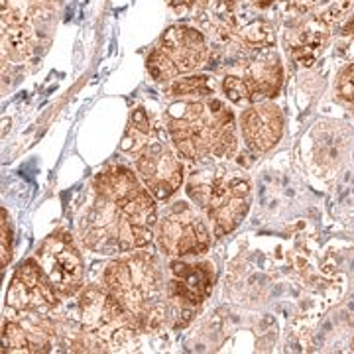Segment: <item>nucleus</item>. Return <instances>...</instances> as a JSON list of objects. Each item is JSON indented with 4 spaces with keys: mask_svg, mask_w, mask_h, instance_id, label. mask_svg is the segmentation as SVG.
Instances as JSON below:
<instances>
[{
    "mask_svg": "<svg viewBox=\"0 0 354 354\" xmlns=\"http://www.w3.org/2000/svg\"><path fill=\"white\" fill-rule=\"evenodd\" d=\"M187 195L211 218L215 236H225L239 227L252 203L248 177L228 171L227 167H215L193 177L187 185Z\"/></svg>",
    "mask_w": 354,
    "mask_h": 354,
    "instance_id": "obj_4",
    "label": "nucleus"
},
{
    "mask_svg": "<svg viewBox=\"0 0 354 354\" xmlns=\"http://www.w3.org/2000/svg\"><path fill=\"white\" fill-rule=\"evenodd\" d=\"M102 281L140 330H158L167 323V281L153 254L134 252L114 260Z\"/></svg>",
    "mask_w": 354,
    "mask_h": 354,
    "instance_id": "obj_3",
    "label": "nucleus"
},
{
    "mask_svg": "<svg viewBox=\"0 0 354 354\" xmlns=\"http://www.w3.org/2000/svg\"><path fill=\"white\" fill-rule=\"evenodd\" d=\"M295 6H299V8H309V6H313L315 2H319V0H291Z\"/></svg>",
    "mask_w": 354,
    "mask_h": 354,
    "instance_id": "obj_19",
    "label": "nucleus"
},
{
    "mask_svg": "<svg viewBox=\"0 0 354 354\" xmlns=\"http://www.w3.org/2000/svg\"><path fill=\"white\" fill-rule=\"evenodd\" d=\"M12 258V232L8 225L6 211H2V268H6Z\"/></svg>",
    "mask_w": 354,
    "mask_h": 354,
    "instance_id": "obj_18",
    "label": "nucleus"
},
{
    "mask_svg": "<svg viewBox=\"0 0 354 354\" xmlns=\"http://www.w3.org/2000/svg\"><path fill=\"white\" fill-rule=\"evenodd\" d=\"M171 4H177V6H181V4H191L193 0H169Z\"/></svg>",
    "mask_w": 354,
    "mask_h": 354,
    "instance_id": "obj_20",
    "label": "nucleus"
},
{
    "mask_svg": "<svg viewBox=\"0 0 354 354\" xmlns=\"http://www.w3.org/2000/svg\"><path fill=\"white\" fill-rule=\"evenodd\" d=\"M207 41L201 32L189 26H174L165 32L158 50L148 55V73L158 83L174 81L179 73H189L205 64Z\"/></svg>",
    "mask_w": 354,
    "mask_h": 354,
    "instance_id": "obj_7",
    "label": "nucleus"
},
{
    "mask_svg": "<svg viewBox=\"0 0 354 354\" xmlns=\"http://www.w3.org/2000/svg\"><path fill=\"white\" fill-rule=\"evenodd\" d=\"M59 304V293L51 288L36 258L16 268L6 291V305L16 313H50Z\"/></svg>",
    "mask_w": 354,
    "mask_h": 354,
    "instance_id": "obj_11",
    "label": "nucleus"
},
{
    "mask_svg": "<svg viewBox=\"0 0 354 354\" xmlns=\"http://www.w3.org/2000/svg\"><path fill=\"white\" fill-rule=\"evenodd\" d=\"M39 268L51 288L64 297H71L83 288L85 264L73 239L67 232H53L36 252Z\"/></svg>",
    "mask_w": 354,
    "mask_h": 354,
    "instance_id": "obj_9",
    "label": "nucleus"
},
{
    "mask_svg": "<svg viewBox=\"0 0 354 354\" xmlns=\"http://www.w3.org/2000/svg\"><path fill=\"white\" fill-rule=\"evenodd\" d=\"M215 286V270L211 262H191L176 258L169 264L167 278V321L174 329L185 327L195 309L211 295Z\"/></svg>",
    "mask_w": 354,
    "mask_h": 354,
    "instance_id": "obj_6",
    "label": "nucleus"
},
{
    "mask_svg": "<svg viewBox=\"0 0 354 354\" xmlns=\"http://www.w3.org/2000/svg\"><path fill=\"white\" fill-rule=\"evenodd\" d=\"M136 174L158 201L174 197L183 183V164L177 150L160 140H148L134 153Z\"/></svg>",
    "mask_w": 354,
    "mask_h": 354,
    "instance_id": "obj_10",
    "label": "nucleus"
},
{
    "mask_svg": "<svg viewBox=\"0 0 354 354\" xmlns=\"http://www.w3.org/2000/svg\"><path fill=\"white\" fill-rule=\"evenodd\" d=\"M337 93L342 101L354 102V64L346 65L339 75L337 83Z\"/></svg>",
    "mask_w": 354,
    "mask_h": 354,
    "instance_id": "obj_17",
    "label": "nucleus"
},
{
    "mask_svg": "<svg viewBox=\"0 0 354 354\" xmlns=\"http://www.w3.org/2000/svg\"><path fill=\"white\" fill-rule=\"evenodd\" d=\"M156 236L162 252L174 258L201 256L211 246V232L201 215L189 203H174L162 218H158Z\"/></svg>",
    "mask_w": 354,
    "mask_h": 354,
    "instance_id": "obj_8",
    "label": "nucleus"
},
{
    "mask_svg": "<svg viewBox=\"0 0 354 354\" xmlns=\"http://www.w3.org/2000/svg\"><path fill=\"white\" fill-rule=\"evenodd\" d=\"M167 91L171 97H211L215 93V83L209 75H191L174 79Z\"/></svg>",
    "mask_w": 354,
    "mask_h": 354,
    "instance_id": "obj_14",
    "label": "nucleus"
},
{
    "mask_svg": "<svg viewBox=\"0 0 354 354\" xmlns=\"http://www.w3.org/2000/svg\"><path fill=\"white\" fill-rule=\"evenodd\" d=\"M130 132H134V142H140L138 138H148L152 134V122L144 109H136L130 116Z\"/></svg>",
    "mask_w": 354,
    "mask_h": 354,
    "instance_id": "obj_16",
    "label": "nucleus"
},
{
    "mask_svg": "<svg viewBox=\"0 0 354 354\" xmlns=\"http://www.w3.org/2000/svg\"><path fill=\"white\" fill-rule=\"evenodd\" d=\"M223 93L227 95L228 101H232L234 104H246V106L254 104L252 93H250V88H248L246 81H244L242 77H225V79H223Z\"/></svg>",
    "mask_w": 354,
    "mask_h": 354,
    "instance_id": "obj_15",
    "label": "nucleus"
},
{
    "mask_svg": "<svg viewBox=\"0 0 354 354\" xmlns=\"http://www.w3.org/2000/svg\"><path fill=\"white\" fill-rule=\"evenodd\" d=\"M152 193L132 169L113 165L93 179V199L81 218V241L91 252L122 254L146 248L158 225Z\"/></svg>",
    "mask_w": 354,
    "mask_h": 354,
    "instance_id": "obj_1",
    "label": "nucleus"
},
{
    "mask_svg": "<svg viewBox=\"0 0 354 354\" xmlns=\"http://www.w3.org/2000/svg\"><path fill=\"white\" fill-rule=\"evenodd\" d=\"M241 132L246 148L254 153L270 152L283 136V116L272 102L250 104L241 116Z\"/></svg>",
    "mask_w": 354,
    "mask_h": 354,
    "instance_id": "obj_12",
    "label": "nucleus"
},
{
    "mask_svg": "<svg viewBox=\"0 0 354 354\" xmlns=\"http://www.w3.org/2000/svg\"><path fill=\"white\" fill-rule=\"evenodd\" d=\"M174 148L191 162L230 158L236 150L234 114L223 101H177L165 113Z\"/></svg>",
    "mask_w": 354,
    "mask_h": 354,
    "instance_id": "obj_2",
    "label": "nucleus"
},
{
    "mask_svg": "<svg viewBox=\"0 0 354 354\" xmlns=\"http://www.w3.org/2000/svg\"><path fill=\"white\" fill-rule=\"evenodd\" d=\"M81 323L97 346H122L136 333L138 325L104 286H88L79 297ZM106 351V348H104Z\"/></svg>",
    "mask_w": 354,
    "mask_h": 354,
    "instance_id": "obj_5",
    "label": "nucleus"
},
{
    "mask_svg": "<svg viewBox=\"0 0 354 354\" xmlns=\"http://www.w3.org/2000/svg\"><path fill=\"white\" fill-rule=\"evenodd\" d=\"M246 85L252 93L254 104L262 102L264 99H274L278 97L281 83H283V71L279 57L274 51H266L252 64H248L246 73L242 77Z\"/></svg>",
    "mask_w": 354,
    "mask_h": 354,
    "instance_id": "obj_13",
    "label": "nucleus"
}]
</instances>
